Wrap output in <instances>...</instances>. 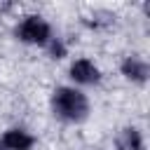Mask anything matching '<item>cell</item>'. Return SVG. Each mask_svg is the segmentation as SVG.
<instances>
[{"mask_svg":"<svg viewBox=\"0 0 150 150\" xmlns=\"http://www.w3.org/2000/svg\"><path fill=\"white\" fill-rule=\"evenodd\" d=\"M0 150H5V148H2V143H0Z\"/></svg>","mask_w":150,"mask_h":150,"instance_id":"ba28073f","label":"cell"},{"mask_svg":"<svg viewBox=\"0 0 150 150\" xmlns=\"http://www.w3.org/2000/svg\"><path fill=\"white\" fill-rule=\"evenodd\" d=\"M148 73H150V68H148V63H145L141 56H127V59L122 61V75H124L127 80H131V82L143 84V82L148 80Z\"/></svg>","mask_w":150,"mask_h":150,"instance_id":"5b68a950","label":"cell"},{"mask_svg":"<svg viewBox=\"0 0 150 150\" xmlns=\"http://www.w3.org/2000/svg\"><path fill=\"white\" fill-rule=\"evenodd\" d=\"M47 49H49V54H52V59H63L66 56V45L59 40V38H52L47 45H45Z\"/></svg>","mask_w":150,"mask_h":150,"instance_id":"52a82bcc","label":"cell"},{"mask_svg":"<svg viewBox=\"0 0 150 150\" xmlns=\"http://www.w3.org/2000/svg\"><path fill=\"white\" fill-rule=\"evenodd\" d=\"M16 38L26 45H35V47H45L52 40V28L49 23L38 16V14H28L21 19V23L16 26Z\"/></svg>","mask_w":150,"mask_h":150,"instance_id":"7a4b0ae2","label":"cell"},{"mask_svg":"<svg viewBox=\"0 0 150 150\" xmlns=\"http://www.w3.org/2000/svg\"><path fill=\"white\" fill-rule=\"evenodd\" d=\"M70 77L75 84H96L101 80V70L89 59H75L70 63Z\"/></svg>","mask_w":150,"mask_h":150,"instance_id":"3957f363","label":"cell"},{"mask_svg":"<svg viewBox=\"0 0 150 150\" xmlns=\"http://www.w3.org/2000/svg\"><path fill=\"white\" fill-rule=\"evenodd\" d=\"M0 143L5 150H30L35 138L26 131V129H7L2 136H0Z\"/></svg>","mask_w":150,"mask_h":150,"instance_id":"277c9868","label":"cell"},{"mask_svg":"<svg viewBox=\"0 0 150 150\" xmlns=\"http://www.w3.org/2000/svg\"><path fill=\"white\" fill-rule=\"evenodd\" d=\"M120 150H143V134L136 127H124L115 138Z\"/></svg>","mask_w":150,"mask_h":150,"instance_id":"8992f818","label":"cell"},{"mask_svg":"<svg viewBox=\"0 0 150 150\" xmlns=\"http://www.w3.org/2000/svg\"><path fill=\"white\" fill-rule=\"evenodd\" d=\"M52 110L66 122H82L89 115V98L75 87H59L52 94Z\"/></svg>","mask_w":150,"mask_h":150,"instance_id":"6da1fadb","label":"cell"}]
</instances>
